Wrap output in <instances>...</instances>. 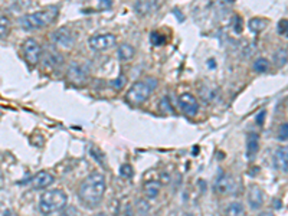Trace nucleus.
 Wrapping results in <instances>:
<instances>
[{
    "label": "nucleus",
    "instance_id": "nucleus-1",
    "mask_svg": "<svg viewBox=\"0 0 288 216\" xmlns=\"http://www.w3.org/2000/svg\"><path fill=\"white\" fill-rule=\"evenodd\" d=\"M105 189H107V184H105L104 174L95 172V173H91L86 179L82 180L81 186H80V190H78V196H80V200L82 202L84 206L95 208L101 203Z\"/></svg>",
    "mask_w": 288,
    "mask_h": 216
},
{
    "label": "nucleus",
    "instance_id": "nucleus-2",
    "mask_svg": "<svg viewBox=\"0 0 288 216\" xmlns=\"http://www.w3.org/2000/svg\"><path fill=\"white\" fill-rule=\"evenodd\" d=\"M58 15H59V9L56 6H49L42 10L22 16L19 19V23L25 31H35V29L51 25L52 22H55Z\"/></svg>",
    "mask_w": 288,
    "mask_h": 216
},
{
    "label": "nucleus",
    "instance_id": "nucleus-3",
    "mask_svg": "<svg viewBox=\"0 0 288 216\" xmlns=\"http://www.w3.org/2000/svg\"><path fill=\"white\" fill-rule=\"evenodd\" d=\"M68 203V196L64 190L52 189L45 192L39 199V211L43 215H52L65 209Z\"/></svg>",
    "mask_w": 288,
    "mask_h": 216
},
{
    "label": "nucleus",
    "instance_id": "nucleus-4",
    "mask_svg": "<svg viewBox=\"0 0 288 216\" xmlns=\"http://www.w3.org/2000/svg\"><path fill=\"white\" fill-rule=\"evenodd\" d=\"M157 86V81L156 80H147V81H138L127 92V101L133 105H138L143 104L144 101H147V98L150 97L152 91Z\"/></svg>",
    "mask_w": 288,
    "mask_h": 216
},
{
    "label": "nucleus",
    "instance_id": "nucleus-5",
    "mask_svg": "<svg viewBox=\"0 0 288 216\" xmlns=\"http://www.w3.org/2000/svg\"><path fill=\"white\" fill-rule=\"evenodd\" d=\"M117 43V38L111 34H101V35H94L89 38V46L94 50L98 52H104L108 50L110 48H114Z\"/></svg>",
    "mask_w": 288,
    "mask_h": 216
},
{
    "label": "nucleus",
    "instance_id": "nucleus-6",
    "mask_svg": "<svg viewBox=\"0 0 288 216\" xmlns=\"http://www.w3.org/2000/svg\"><path fill=\"white\" fill-rule=\"evenodd\" d=\"M51 41L59 48L69 49V48H72V45L75 42V36L71 32L69 28H59L51 35Z\"/></svg>",
    "mask_w": 288,
    "mask_h": 216
},
{
    "label": "nucleus",
    "instance_id": "nucleus-7",
    "mask_svg": "<svg viewBox=\"0 0 288 216\" xmlns=\"http://www.w3.org/2000/svg\"><path fill=\"white\" fill-rule=\"evenodd\" d=\"M22 52L28 64L36 65L41 59V45L35 39H26L22 45Z\"/></svg>",
    "mask_w": 288,
    "mask_h": 216
},
{
    "label": "nucleus",
    "instance_id": "nucleus-8",
    "mask_svg": "<svg viewBox=\"0 0 288 216\" xmlns=\"http://www.w3.org/2000/svg\"><path fill=\"white\" fill-rule=\"evenodd\" d=\"M179 107H180V110L189 117H193L198 114V111H199V102L196 100V97L195 95H192L190 92H183V94H180L179 95Z\"/></svg>",
    "mask_w": 288,
    "mask_h": 216
},
{
    "label": "nucleus",
    "instance_id": "nucleus-9",
    "mask_svg": "<svg viewBox=\"0 0 288 216\" xmlns=\"http://www.w3.org/2000/svg\"><path fill=\"white\" fill-rule=\"evenodd\" d=\"M67 77L72 84H77V85H81L86 81L88 78V68L84 67L82 64L80 62H72L68 68V72H67Z\"/></svg>",
    "mask_w": 288,
    "mask_h": 216
},
{
    "label": "nucleus",
    "instance_id": "nucleus-10",
    "mask_svg": "<svg viewBox=\"0 0 288 216\" xmlns=\"http://www.w3.org/2000/svg\"><path fill=\"white\" fill-rule=\"evenodd\" d=\"M235 189H237V183H235L232 176H229V174H226V173H222V174L218 176L216 183H215V190H216L219 195H229V193H232Z\"/></svg>",
    "mask_w": 288,
    "mask_h": 216
},
{
    "label": "nucleus",
    "instance_id": "nucleus-11",
    "mask_svg": "<svg viewBox=\"0 0 288 216\" xmlns=\"http://www.w3.org/2000/svg\"><path fill=\"white\" fill-rule=\"evenodd\" d=\"M248 203L251 206V209H259L264 205V192L261 190L259 186L252 184L248 190Z\"/></svg>",
    "mask_w": 288,
    "mask_h": 216
},
{
    "label": "nucleus",
    "instance_id": "nucleus-12",
    "mask_svg": "<svg viewBox=\"0 0 288 216\" xmlns=\"http://www.w3.org/2000/svg\"><path fill=\"white\" fill-rule=\"evenodd\" d=\"M53 176H52L51 173H48V172H39V173H36L34 177H32V180H31V184H32V187L34 189H46L48 186H51L52 183H53Z\"/></svg>",
    "mask_w": 288,
    "mask_h": 216
},
{
    "label": "nucleus",
    "instance_id": "nucleus-13",
    "mask_svg": "<svg viewBox=\"0 0 288 216\" xmlns=\"http://www.w3.org/2000/svg\"><path fill=\"white\" fill-rule=\"evenodd\" d=\"M274 160H275V166L278 167L281 172L288 173V146H283L277 150Z\"/></svg>",
    "mask_w": 288,
    "mask_h": 216
},
{
    "label": "nucleus",
    "instance_id": "nucleus-14",
    "mask_svg": "<svg viewBox=\"0 0 288 216\" xmlns=\"http://www.w3.org/2000/svg\"><path fill=\"white\" fill-rule=\"evenodd\" d=\"M259 150V135L256 133H249L247 135V157L254 159Z\"/></svg>",
    "mask_w": 288,
    "mask_h": 216
},
{
    "label": "nucleus",
    "instance_id": "nucleus-15",
    "mask_svg": "<svg viewBox=\"0 0 288 216\" xmlns=\"http://www.w3.org/2000/svg\"><path fill=\"white\" fill-rule=\"evenodd\" d=\"M159 3H156V1H137L136 4H134V9H136V12L138 15H150L153 13L154 10H157L159 9Z\"/></svg>",
    "mask_w": 288,
    "mask_h": 216
},
{
    "label": "nucleus",
    "instance_id": "nucleus-16",
    "mask_svg": "<svg viewBox=\"0 0 288 216\" xmlns=\"http://www.w3.org/2000/svg\"><path fill=\"white\" fill-rule=\"evenodd\" d=\"M244 205L241 202H232L226 206L223 216H242L244 215Z\"/></svg>",
    "mask_w": 288,
    "mask_h": 216
},
{
    "label": "nucleus",
    "instance_id": "nucleus-17",
    "mask_svg": "<svg viewBox=\"0 0 288 216\" xmlns=\"http://www.w3.org/2000/svg\"><path fill=\"white\" fill-rule=\"evenodd\" d=\"M144 193L149 199H156L160 193V183L159 182H147L144 184Z\"/></svg>",
    "mask_w": 288,
    "mask_h": 216
},
{
    "label": "nucleus",
    "instance_id": "nucleus-18",
    "mask_svg": "<svg viewBox=\"0 0 288 216\" xmlns=\"http://www.w3.org/2000/svg\"><path fill=\"white\" fill-rule=\"evenodd\" d=\"M134 53H136V49L131 45H128V43H123L119 48V58L121 61H130V59H133Z\"/></svg>",
    "mask_w": 288,
    "mask_h": 216
},
{
    "label": "nucleus",
    "instance_id": "nucleus-19",
    "mask_svg": "<svg viewBox=\"0 0 288 216\" xmlns=\"http://www.w3.org/2000/svg\"><path fill=\"white\" fill-rule=\"evenodd\" d=\"M267 26V20L265 19H259V17H254L249 20V29L255 32V34H259L261 31H264Z\"/></svg>",
    "mask_w": 288,
    "mask_h": 216
},
{
    "label": "nucleus",
    "instance_id": "nucleus-20",
    "mask_svg": "<svg viewBox=\"0 0 288 216\" xmlns=\"http://www.w3.org/2000/svg\"><path fill=\"white\" fill-rule=\"evenodd\" d=\"M10 29V20L9 17L4 15H0V38H4L6 35L9 34Z\"/></svg>",
    "mask_w": 288,
    "mask_h": 216
},
{
    "label": "nucleus",
    "instance_id": "nucleus-21",
    "mask_svg": "<svg viewBox=\"0 0 288 216\" xmlns=\"http://www.w3.org/2000/svg\"><path fill=\"white\" fill-rule=\"evenodd\" d=\"M61 62V56L56 53V52H48L46 56H45V64L49 65V67H55Z\"/></svg>",
    "mask_w": 288,
    "mask_h": 216
},
{
    "label": "nucleus",
    "instance_id": "nucleus-22",
    "mask_svg": "<svg viewBox=\"0 0 288 216\" xmlns=\"http://www.w3.org/2000/svg\"><path fill=\"white\" fill-rule=\"evenodd\" d=\"M270 68V62L265 58H258L254 62V69L256 72H265Z\"/></svg>",
    "mask_w": 288,
    "mask_h": 216
},
{
    "label": "nucleus",
    "instance_id": "nucleus-23",
    "mask_svg": "<svg viewBox=\"0 0 288 216\" xmlns=\"http://www.w3.org/2000/svg\"><path fill=\"white\" fill-rule=\"evenodd\" d=\"M274 59H275V64L278 65V67H283V65H286L287 64V52L286 50H278L277 53H275V56H274Z\"/></svg>",
    "mask_w": 288,
    "mask_h": 216
},
{
    "label": "nucleus",
    "instance_id": "nucleus-24",
    "mask_svg": "<svg viewBox=\"0 0 288 216\" xmlns=\"http://www.w3.org/2000/svg\"><path fill=\"white\" fill-rule=\"evenodd\" d=\"M120 174L123 176V177H125V179H130V177H133L134 176V169L133 166H130V165H121L120 167Z\"/></svg>",
    "mask_w": 288,
    "mask_h": 216
},
{
    "label": "nucleus",
    "instance_id": "nucleus-25",
    "mask_svg": "<svg viewBox=\"0 0 288 216\" xmlns=\"http://www.w3.org/2000/svg\"><path fill=\"white\" fill-rule=\"evenodd\" d=\"M150 39H152L153 45H156V46L163 45V43L166 42V36H165V35L159 34V32H153L152 36H150Z\"/></svg>",
    "mask_w": 288,
    "mask_h": 216
},
{
    "label": "nucleus",
    "instance_id": "nucleus-26",
    "mask_svg": "<svg viewBox=\"0 0 288 216\" xmlns=\"http://www.w3.org/2000/svg\"><path fill=\"white\" fill-rule=\"evenodd\" d=\"M232 25H234V31H235L237 34H241V32H242V29H244V26H242V17L234 16V19H232Z\"/></svg>",
    "mask_w": 288,
    "mask_h": 216
},
{
    "label": "nucleus",
    "instance_id": "nucleus-27",
    "mask_svg": "<svg viewBox=\"0 0 288 216\" xmlns=\"http://www.w3.org/2000/svg\"><path fill=\"white\" fill-rule=\"evenodd\" d=\"M278 138L280 140H288V124H283L278 131Z\"/></svg>",
    "mask_w": 288,
    "mask_h": 216
},
{
    "label": "nucleus",
    "instance_id": "nucleus-28",
    "mask_svg": "<svg viewBox=\"0 0 288 216\" xmlns=\"http://www.w3.org/2000/svg\"><path fill=\"white\" fill-rule=\"evenodd\" d=\"M278 32L281 35L288 34V20H280V23H278Z\"/></svg>",
    "mask_w": 288,
    "mask_h": 216
},
{
    "label": "nucleus",
    "instance_id": "nucleus-29",
    "mask_svg": "<svg viewBox=\"0 0 288 216\" xmlns=\"http://www.w3.org/2000/svg\"><path fill=\"white\" fill-rule=\"evenodd\" d=\"M113 85H114L117 89L123 88V86L125 85V78H124V77H119L117 80H114V81H113Z\"/></svg>",
    "mask_w": 288,
    "mask_h": 216
},
{
    "label": "nucleus",
    "instance_id": "nucleus-30",
    "mask_svg": "<svg viewBox=\"0 0 288 216\" xmlns=\"http://www.w3.org/2000/svg\"><path fill=\"white\" fill-rule=\"evenodd\" d=\"M62 216H78V214H77V211L74 208H68V209L64 211V215Z\"/></svg>",
    "mask_w": 288,
    "mask_h": 216
},
{
    "label": "nucleus",
    "instance_id": "nucleus-31",
    "mask_svg": "<svg viewBox=\"0 0 288 216\" xmlns=\"http://www.w3.org/2000/svg\"><path fill=\"white\" fill-rule=\"evenodd\" d=\"M265 114H267V113H265V110H262V111H261V114H258V116H256V123H258V124H262V123H264V117H265Z\"/></svg>",
    "mask_w": 288,
    "mask_h": 216
},
{
    "label": "nucleus",
    "instance_id": "nucleus-32",
    "mask_svg": "<svg viewBox=\"0 0 288 216\" xmlns=\"http://www.w3.org/2000/svg\"><path fill=\"white\" fill-rule=\"evenodd\" d=\"M111 6V1L110 0H101L98 1V7H110Z\"/></svg>",
    "mask_w": 288,
    "mask_h": 216
},
{
    "label": "nucleus",
    "instance_id": "nucleus-33",
    "mask_svg": "<svg viewBox=\"0 0 288 216\" xmlns=\"http://www.w3.org/2000/svg\"><path fill=\"white\" fill-rule=\"evenodd\" d=\"M3 216H17V215L13 212V211H10V209H9V211H6V212H4V215Z\"/></svg>",
    "mask_w": 288,
    "mask_h": 216
},
{
    "label": "nucleus",
    "instance_id": "nucleus-34",
    "mask_svg": "<svg viewBox=\"0 0 288 216\" xmlns=\"http://www.w3.org/2000/svg\"><path fill=\"white\" fill-rule=\"evenodd\" d=\"M258 216H275L272 212H262V214H259Z\"/></svg>",
    "mask_w": 288,
    "mask_h": 216
},
{
    "label": "nucleus",
    "instance_id": "nucleus-35",
    "mask_svg": "<svg viewBox=\"0 0 288 216\" xmlns=\"http://www.w3.org/2000/svg\"><path fill=\"white\" fill-rule=\"evenodd\" d=\"M94 216H107V215H105V214H97V215Z\"/></svg>",
    "mask_w": 288,
    "mask_h": 216
}]
</instances>
